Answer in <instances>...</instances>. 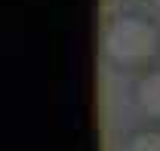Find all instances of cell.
<instances>
[{
	"instance_id": "obj_4",
	"label": "cell",
	"mask_w": 160,
	"mask_h": 151,
	"mask_svg": "<svg viewBox=\"0 0 160 151\" xmlns=\"http://www.w3.org/2000/svg\"><path fill=\"white\" fill-rule=\"evenodd\" d=\"M148 3H151V6H154V9L160 13V0H148Z\"/></svg>"
},
{
	"instance_id": "obj_2",
	"label": "cell",
	"mask_w": 160,
	"mask_h": 151,
	"mask_svg": "<svg viewBox=\"0 0 160 151\" xmlns=\"http://www.w3.org/2000/svg\"><path fill=\"white\" fill-rule=\"evenodd\" d=\"M132 102L145 120L160 123V68H145L132 83Z\"/></svg>"
},
{
	"instance_id": "obj_1",
	"label": "cell",
	"mask_w": 160,
	"mask_h": 151,
	"mask_svg": "<svg viewBox=\"0 0 160 151\" xmlns=\"http://www.w3.org/2000/svg\"><path fill=\"white\" fill-rule=\"evenodd\" d=\"M102 56L114 68H148L160 56V25L145 13H117L102 28Z\"/></svg>"
},
{
	"instance_id": "obj_3",
	"label": "cell",
	"mask_w": 160,
	"mask_h": 151,
	"mask_svg": "<svg viewBox=\"0 0 160 151\" xmlns=\"http://www.w3.org/2000/svg\"><path fill=\"white\" fill-rule=\"evenodd\" d=\"M123 151H160V127H142L129 133Z\"/></svg>"
}]
</instances>
